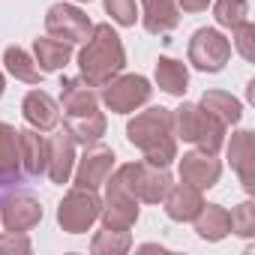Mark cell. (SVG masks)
<instances>
[{"instance_id": "1", "label": "cell", "mask_w": 255, "mask_h": 255, "mask_svg": "<svg viewBox=\"0 0 255 255\" xmlns=\"http://www.w3.org/2000/svg\"><path fill=\"white\" fill-rule=\"evenodd\" d=\"M126 141L144 153V162L168 168L177 159V135H174L171 108L153 105L147 111H138L126 123Z\"/></svg>"}, {"instance_id": "2", "label": "cell", "mask_w": 255, "mask_h": 255, "mask_svg": "<svg viewBox=\"0 0 255 255\" xmlns=\"http://www.w3.org/2000/svg\"><path fill=\"white\" fill-rule=\"evenodd\" d=\"M78 66H81V78L90 87H105L111 78L123 72L126 51L111 24H93V33L78 54Z\"/></svg>"}, {"instance_id": "3", "label": "cell", "mask_w": 255, "mask_h": 255, "mask_svg": "<svg viewBox=\"0 0 255 255\" xmlns=\"http://www.w3.org/2000/svg\"><path fill=\"white\" fill-rule=\"evenodd\" d=\"M174 114V135L195 144L204 153H219L225 147V135L228 126L222 120H216L207 108H201L198 102H183L180 108L171 111Z\"/></svg>"}, {"instance_id": "4", "label": "cell", "mask_w": 255, "mask_h": 255, "mask_svg": "<svg viewBox=\"0 0 255 255\" xmlns=\"http://www.w3.org/2000/svg\"><path fill=\"white\" fill-rule=\"evenodd\" d=\"M138 198L129 192V186L123 183V177L117 171L108 174L105 180V201L99 210L102 228H114V231H129L138 222Z\"/></svg>"}, {"instance_id": "5", "label": "cell", "mask_w": 255, "mask_h": 255, "mask_svg": "<svg viewBox=\"0 0 255 255\" xmlns=\"http://www.w3.org/2000/svg\"><path fill=\"white\" fill-rule=\"evenodd\" d=\"M123 183L129 186V192L144 201V204H162L165 192L171 189V174L165 165H153V162H126L120 168H114Z\"/></svg>"}, {"instance_id": "6", "label": "cell", "mask_w": 255, "mask_h": 255, "mask_svg": "<svg viewBox=\"0 0 255 255\" xmlns=\"http://www.w3.org/2000/svg\"><path fill=\"white\" fill-rule=\"evenodd\" d=\"M99 210H102V198L96 195V189L75 186L57 204V225L66 234H84L99 219Z\"/></svg>"}, {"instance_id": "7", "label": "cell", "mask_w": 255, "mask_h": 255, "mask_svg": "<svg viewBox=\"0 0 255 255\" xmlns=\"http://www.w3.org/2000/svg\"><path fill=\"white\" fill-rule=\"evenodd\" d=\"M150 81L144 75H117L102 87V102L111 114H132L150 102Z\"/></svg>"}, {"instance_id": "8", "label": "cell", "mask_w": 255, "mask_h": 255, "mask_svg": "<svg viewBox=\"0 0 255 255\" xmlns=\"http://www.w3.org/2000/svg\"><path fill=\"white\" fill-rule=\"evenodd\" d=\"M45 30L48 36L69 42V45H84L93 33V21L84 9L72 6V3H54L45 12Z\"/></svg>"}, {"instance_id": "9", "label": "cell", "mask_w": 255, "mask_h": 255, "mask_svg": "<svg viewBox=\"0 0 255 255\" xmlns=\"http://www.w3.org/2000/svg\"><path fill=\"white\" fill-rule=\"evenodd\" d=\"M228 60H231V42L219 30L201 27V30L192 33V39H189V63L198 72H222Z\"/></svg>"}, {"instance_id": "10", "label": "cell", "mask_w": 255, "mask_h": 255, "mask_svg": "<svg viewBox=\"0 0 255 255\" xmlns=\"http://www.w3.org/2000/svg\"><path fill=\"white\" fill-rule=\"evenodd\" d=\"M114 150L93 141V144H84V156L78 159V165L72 168V177H75V186H84V189H99L105 186L108 174L114 171Z\"/></svg>"}, {"instance_id": "11", "label": "cell", "mask_w": 255, "mask_h": 255, "mask_svg": "<svg viewBox=\"0 0 255 255\" xmlns=\"http://www.w3.org/2000/svg\"><path fill=\"white\" fill-rule=\"evenodd\" d=\"M177 171H180V180L195 186V189H213L222 177V162L216 159V153H204V150H189L180 156L177 162Z\"/></svg>"}, {"instance_id": "12", "label": "cell", "mask_w": 255, "mask_h": 255, "mask_svg": "<svg viewBox=\"0 0 255 255\" xmlns=\"http://www.w3.org/2000/svg\"><path fill=\"white\" fill-rule=\"evenodd\" d=\"M75 141L72 135L63 129L51 138H45V174L51 177V183H69L72 168H75Z\"/></svg>"}, {"instance_id": "13", "label": "cell", "mask_w": 255, "mask_h": 255, "mask_svg": "<svg viewBox=\"0 0 255 255\" xmlns=\"http://www.w3.org/2000/svg\"><path fill=\"white\" fill-rule=\"evenodd\" d=\"M42 222V204L30 195H9L0 204V225L6 231H30Z\"/></svg>"}, {"instance_id": "14", "label": "cell", "mask_w": 255, "mask_h": 255, "mask_svg": "<svg viewBox=\"0 0 255 255\" xmlns=\"http://www.w3.org/2000/svg\"><path fill=\"white\" fill-rule=\"evenodd\" d=\"M228 162L234 174L240 177L246 192H255V135L249 129H240L228 141Z\"/></svg>"}, {"instance_id": "15", "label": "cell", "mask_w": 255, "mask_h": 255, "mask_svg": "<svg viewBox=\"0 0 255 255\" xmlns=\"http://www.w3.org/2000/svg\"><path fill=\"white\" fill-rule=\"evenodd\" d=\"M21 114H24V120L33 126V129L51 132L60 123V102L51 93H45V90H30L24 96V102H21Z\"/></svg>"}, {"instance_id": "16", "label": "cell", "mask_w": 255, "mask_h": 255, "mask_svg": "<svg viewBox=\"0 0 255 255\" xmlns=\"http://www.w3.org/2000/svg\"><path fill=\"white\" fill-rule=\"evenodd\" d=\"M162 204H165L168 219H174V222H192L198 216V210L204 207V195H201V189H195V186H189V183L180 180V183H171V189L165 192Z\"/></svg>"}, {"instance_id": "17", "label": "cell", "mask_w": 255, "mask_h": 255, "mask_svg": "<svg viewBox=\"0 0 255 255\" xmlns=\"http://www.w3.org/2000/svg\"><path fill=\"white\" fill-rule=\"evenodd\" d=\"M180 6L177 0H141V24L153 36H168L180 24Z\"/></svg>"}, {"instance_id": "18", "label": "cell", "mask_w": 255, "mask_h": 255, "mask_svg": "<svg viewBox=\"0 0 255 255\" xmlns=\"http://www.w3.org/2000/svg\"><path fill=\"white\" fill-rule=\"evenodd\" d=\"M21 153H18V129L0 123V186H12L21 180Z\"/></svg>"}, {"instance_id": "19", "label": "cell", "mask_w": 255, "mask_h": 255, "mask_svg": "<svg viewBox=\"0 0 255 255\" xmlns=\"http://www.w3.org/2000/svg\"><path fill=\"white\" fill-rule=\"evenodd\" d=\"M63 126H66V132L72 135L75 144H93L105 135V114L99 108L93 111H78V114H63Z\"/></svg>"}, {"instance_id": "20", "label": "cell", "mask_w": 255, "mask_h": 255, "mask_svg": "<svg viewBox=\"0 0 255 255\" xmlns=\"http://www.w3.org/2000/svg\"><path fill=\"white\" fill-rule=\"evenodd\" d=\"M195 222V234L207 243H219L231 234V213L222 207V204H207L198 210V216L192 219Z\"/></svg>"}, {"instance_id": "21", "label": "cell", "mask_w": 255, "mask_h": 255, "mask_svg": "<svg viewBox=\"0 0 255 255\" xmlns=\"http://www.w3.org/2000/svg\"><path fill=\"white\" fill-rule=\"evenodd\" d=\"M18 153H21V171L27 177L45 174V138L39 129H18Z\"/></svg>"}, {"instance_id": "22", "label": "cell", "mask_w": 255, "mask_h": 255, "mask_svg": "<svg viewBox=\"0 0 255 255\" xmlns=\"http://www.w3.org/2000/svg\"><path fill=\"white\" fill-rule=\"evenodd\" d=\"M60 108H63V114L93 111V108H99V96L84 78H63L60 81Z\"/></svg>"}, {"instance_id": "23", "label": "cell", "mask_w": 255, "mask_h": 255, "mask_svg": "<svg viewBox=\"0 0 255 255\" xmlns=\"http://www.w3.org/2000/svg\"><path fill=\"white\" fill-rule=\"evenodd\" d=\"M72 57V45L69 42H60L54 36H39L33 39V60L39 66V72H60Z\"/></svg>"}, {"instance_id": "24", "label": "cell", "mask_w": 255, "mask_h": 255, "mask_svg": "<svg viewBox=\"0 0 255 255\" xmlns=\"http://www.w3.org/2000/svg\"><path fill=\"white\" fill-rule=\"evenodd\" d=\"M156 84L168 96H183L186 87H189V69H186V63L174 60V57H159L156 60Z\"/></svg>"}, {"instance_id": "25", "label": "cell", "mask_w": 255, "mask_h": 255, "mask_svg": "<svg viewBox=\"0 0 255 255\" xmlns=\"http://www.w3.org/2000/svg\"><path fill=\"white\" fill-rule=\"evenodd\" d=\"M198 105L207 108V111H210L216 120H222L225 126H234V123H240V117H243L240 99L231 96L228 90H204V96H201Z\"/></svg>"}, {"instance_id": "26", "label": "cell", "mask_w": 255, "mask_h": 255, "mask_svg": "<svg viewBox=\"0 0 255 255\" xmlns=\"http://www.w3.org/2000/svg\"><path fill=\"white\" fill-rule=\"evenodd\" d=\"M3 63H6V72H9L15 81H24V84H39V81H42V72H39L36 60H33L24 48H18V45H9V48L3 51Z\"/></svg>"}, {"instance_id": "27", "label": "cell", "mask_w": 255, "mask_h": 255, "mask_svg": "<svg viewBox=\"0 0 255 255\" xmlns=\"http://www.w3.org/2000/svg\"><path fill=\"white\" fill-rule=\"evenodd\" d=\"M132 249V237L129 231H114V228H102L93 234L90 240V252L93 255H123Z\"/></svg>"}, {"instance_id": "28", "label": "cell", "mask_w": 255, "mask_h": 255, "mask_svg": "<svg viewBox=\"0 0 255 255\" xmlns=\"http://www.w3.org/2000/svg\"><path fill=\"white\" fill-rule=\"evenodd\" d=\"M213 18L219 27L234 30L237 24H243L249 18V3L246 0H216L213 3Z\"/></svg>"}, {"instance_id": "29", "label": "cell", "mask_w": 255, "mask_h": 255, "mask_svg": "<svg viewBox=\"0 0 255 255\" xmlns=\"http://www.w3.org/2000/svg\"><path fill=\"white\" fill-rule=\"evenodd\" d=\"M102 6H105V12L111 15L114 24H120V27H135V21H138L135 0H102Z\"/></svg>"}, {"instance_id": "30", "label": "cell", "mask_w": 255, "mask_h": 255, "mask_svg": "<svg viewBox=\"0 0 255 255\" xmlns=\"http://www.w3.org/2000/svg\"><path fill=\"white\" fill-rule=\"evenodd\" d=\"M231 234H240V237L255 234V204L252 201H243L231 210Z\"/></svg>"}, {"instance_id": "31", "label": "cell", "mask_w": 255, "mask_h": 255, "mask_svg": "<svg viewBox=\"0 0 255 255\" xmlns=\"http://www.w3.org/2000/svg\"><path fill=\"white\" fill-rule=\"evenodd\" d=\"M231 33H234V48H237V54H240L246 63H252V60H255V24L246 18V21L237 24Z\"/></svg>"}, {"instance_id": "32", "label": "cell", "mask_w": 255, "mask_h": 255, "mask_svg": "<svg viewBox=\"0 0 255 255\" xmlns=\"http://www.w3.org/2000/svg\"><path fill=\"white\" fill-rule=\"evenodd\" d=\"M33 243L27 237V231H3L0 234V255L3 252H30Z\"/></svg>"}, {"instance_id": "33", "label": "cell", "mask_w": 255, "mask_h": 255, "mask_svg": "<svg viewBox=\"0 0 255 255\" xmlns=\"http://www.w3.org/2000/svg\"><path fill=\"white\" fill-rule=\"evenodd\" d=\"M213 3V0H177V6H180V12H204L207 6Z\"/></svg>"}, {"instance_id": "34", "label": "cell", "mask_w": 255, "mask_h": 255, "mask_svg": "<svg viewBox=\"0 0 255 255\" xmlns=\"http://www.w3.org/2000/svg\"><path fill=\"white\" fill-rule=\"evenodd\" d=\"M3 90H6V78H3V72H0V96H3Z\"/></svg>"}, {"instance_id": "35", "label": "cell", "mask_w": 255, "mask_h": 255, "mask_svg": "<svg viewBox=\"0 0 255 255\" xmlns=\"http://www.w3.org/2000/svg\"><path fill=\"white\" fill-rule=\"evenodd\" d=\"M75 3H90V0H75Z\"/></svg>"}]
</instances>
